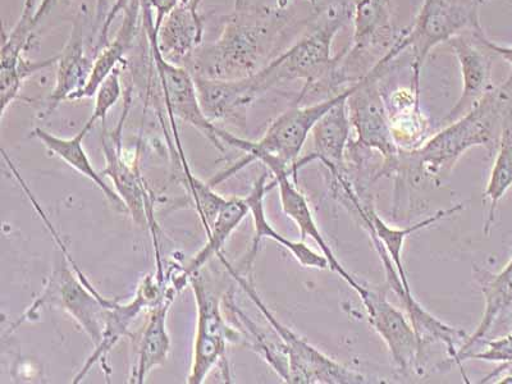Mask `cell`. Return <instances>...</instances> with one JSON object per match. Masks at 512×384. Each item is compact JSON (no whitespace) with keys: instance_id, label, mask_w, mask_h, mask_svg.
<instances>
[{"instance_id":"cell-14","label":"cell","mask_w":512,"mask_h":384,"mask_svg":"<svg viewBox=\"0 0 512 384\" xmlns=\"http://www.w3.org/2000/svg\"><path fill=\"white\" fill-rule=\"evenodd\" d=\"M368 230L370 240L373 242L374 249H376L379 258L383 264L384 273H386V280L388 287L391 291L395 292L399 297L401 304L405 306L406 315L410 319L411 324L418 335L420 344L424 347L427 344H442L446 346L447 354L450 355L452 363L456 359L457 352L463 346L468 335L463 329L448 326L442 320L434 317L433 314L425 310L422 305L415 300L413 294H408L405 290L404 282H402L400 273L397 271L395 264H393L391 256L388 255L386 249L383 248L381 240L378 239L376 233L370 228Z\"/></svg>"},{"instance_id":"cell-13","label":"cell","mask_w":512,"mask_h":384,"mask_svg":"<svg viewBox=\"0 0 512 384\" xmlns=\"http://www.w3.org/2000/svg\"><path fill=\"white\" fill-rule=\"evenodd\" d=\"M143 25L149 45L157 48L164 61L175 66L189 67L196 50L203 45V17L186 0H182L171 13H168L157 32L154 29V15L150 9L144 11Z\"/></svg>"},{"instance_id":"cell-23","label":"cell","mask_w":512,"mask_h":384,"mask_svg":"<svg viewBox=\"0 0 512 384\" xmlns=\"http://www.w3.org/2000/svg\"><path fill=\"white\" fill-rule=\"evenodd\" d=\"M478 278L484 296V312L473 335L466 338L457 352L454 364L459 367L461 358L484 340L498 318L512 308V255L502 271L495 274L479 271Z\"/></svg>"},{"instance_id":"cell-6","label":"cell","mask_w":512,"mask_h":384,"mask_svg":"<svg viewBox=\"0 0 512 384\" xmlns=\"http://www.w3.org/2000/svg\"><path fill=\"white\" fill-rule=\"evenodd\" d=\"M354 84H351L350 88L342 90L341 93L333 95L332 98L324 100V102L305 105V107H301L300 104L292 105L291 108H288L286 112H283L271 123L262 139L258 141L245 140L239 137L235 148L244 152L246 157L240 160L237 166L231 168L227 175H233L240 168L255 162V160L263 163L267 168L272 164H281V166L290 169L292 173V168L299 160L306 140L312 135L314 126L333 105L350 95Z\"/></svg>"},{"instance_id":"cell-32","label":"cell","mask_w":512,"mask_h":384,"mask_svg":"<svg viewBox=\"0 0 512 384\" xmlns=\"http://www.w3.org/2000/svg\"><path fill=\"white\" fill-rule=\"evenodd\" d=\"M150 8H152L154 16L155 32L159 29L164 18L175 9L182 0H148Z\"/></svg>"},{"instance_id":"cell-17","label":"cell","mask_w":512,"mask_h":384,"mask_svg":"<svg viewBox=\"0 0 512 384\" xmlns=\"http://www.w3.org/2000/svg\"><path fill=\"white\" fill-rule=\"evenodd\" d=\"M268 169L272 172L274 180H276L278 191H280L283 212L299 227L301 241H305L306 237H310V239L319 246L322 254L326 256L329 268L337 273L359 297L363 296L365 291H367V285L356 280V278L345 269L340 260L337 259L335 253H333L331 246L328 245V242L324 239L322 232L319 230L317 222H315L308 200H306L303 192L297 189V182L294 180V177H292L290 169L280 166V164H272Z\"/></svg>"},{"instance_id":"cell-26","label":"cell","mask_w":512,"mask_h":384,"mask_svg":"<svg viewBox=\"0 0 512 384\" xmlns=\"http://www.w3.org/2000/svg\"><path fill=\"white\" fill-rule=\"evenodd\" d=\"M249 214L250 208L245 198H231L224 201L217 217L210 224L207 233V244L186 265L184 276L190 278L192 274L198 273L213 256L221 254L224 244L230 239L233 231L239 228L241 222Z\"/></svg>"},{"instance_id":"cell-4","label":"cell","mask_w":512,"mask_h":384,"mask_svg":"<svg viewBox=\"0 0 512 384\" xmlns=\"http://www.w3.org/2000/svg\"><path fill=\"white\" fill-rule=\"evenodd\" d=\"M512 3V0H507ZM484 0H423L414 24L397 36L379 63L386 67L406 49L413 50L411 89L420 96L425 59L437 45L480 27L479 8Z\"/></svg>"},{"instance_id":"cell-36","label":"cell","mask_w":512,"mask_h":384,"mask_svg":"<svg viewBox=\"0 0 512 384\" xmlns=\"http://www.w3.org/2000/svg\"><path fill=\"white\" fill-rule=\"evenodd\" d=\"M309 2L314 4V6H315V4H317V0H309Z\"/></svg>"},{"instance_id":"cell-24","label":"cell","mask_w":512,"mask_h":384,"mask_svg":"<svg viewBox=\"0 0 512 384\" xmlns=\"http://www.w3.org/2000/svg\"><path fill=\"white\" fill-rule=\"evenodd\" d=\"M91 128L93 127L85 123L79 134L71 137V139H64V137L50 134V132L43 130V128L36 127L35 130L32 131V136L39 139L50 153L57 155V157L61 158L63 162H66L68 166L76 169L82 176L88 177L90 181H93L94 184L103 191L105 198H107L114 208L121 210V212H127L126 205L123 204L116 190L112 189V187L104 181L102 173L95 171L93 163L90 162L88 154L85 152L84 140L85 137L88 136Z\"/></svg>"},{"instance_id":"cell-7","label":"cell","mask_w":512,"mask_h":384,"mask_svg":"<svg viewBox=\"0 0 512 384\" xmlns=\"http://www.w3.org/2000/svg\"><path fill=\"white\" fill-rule=\"evenodd\" d=\"M224 267L231 273L242 290L248 294L251 301L271 324L273 331L277 333L285 349L288 363L287 383L292 384H361L367 382V379L355 370L345 367L338 363L335 359L329 358L317 347L310 345L305 338L300 337L292 331L291 328L285 326L276 318L268 306L260 299L258 292L255 291L251 281L241 277L235 271L230 263L224 258L223 253L218 255Z\"/></svg>"},{"instance_id":"cell-11","label":"cell","mask_w":512,"mask_h":384,"mask_svg":"<svg viewBox=\"0 0 512 384\" xmlns=\"http://www.w3.org/2000/svg\"><path fill=\"white\" fill-rule=\"evenodd\" d=\"M123 98H125L123 99L125 105H123L121 120L118 121L116 130L111 134L104 130L102 144L107 164H105L102 175L111 178L114 190L126 205L127 212L131 214L132 219L139 226L150 228L155 235L157 224H155L152 203H150L148 192H146L143 178L137 169L123 157L122 128L132 104L131 88L125 91Z\"/></svg>"},{"instance_id":"cell-16","label":"cell","mask_w":512,"mask_h":384,"mask_svg":"<svg viewBox=\"0 0 512 384\" xmlns=\"http://www.w3.org/2000/svg\"><path fill=\"white\" fill-rule=\"evenodd\" d=\"M85 24L84 15L79 13L73 20L70 38L58 54L56 86L48 98L45 116H50L62 102L73 100L88 84L95 54L93 41L86 36Z\"/></svg>"},{"instance_id":"cell-29","label":"cell","mask_w":512,"mask_h":384,"mask_svg":"<svg viewBox=\"0 0 512 384\" xmlns=\"http://www.w3.org/2000/svg\"><path fill=\"white\" fill-rule=\"evenodd\" d=\"M123 66L117 67L111 75L107 77L99 86V89L95 93V107L93 114L89 118L88 125L91 127L95 126L96 122L102 121L105 123L109 111L118 103V100L122 98V76Z\"/></svg>"},{"instance_id":"cell-2","label":"cell","mask_w":512,"mask_h":384,"mask_svg":"<svg viewBox=\"0 0 512 384\" xmlns=\"http://www.w3.org/2000/svg\"><path fill=\"white\" fill-rule=\"evenodd\" d=\"M346 18V11L335 13L323 21L312 34L306 35L285 53L272 59L262 70L246 77L254 98H259L282 82L304 80V89L295 102L300 104L306 94L318 89L320 85L336 89L337 86L345 84L340 76L344 50L335 57L331 56V52L333 39L344 27Z\"/></svg>"},{"instance_id":"cell-18","label":"cell","mask_w":512,"mask_h":384,"mask_svg":"<svg viewBox=\"0 0 512 384\" xmlns=\"http://www.w3.org/2000/svg\"><path fill=\"white\" fill-rule=\"evenodd\" d=\"M164 295H166V291L163 290L162 283L158 281L157 276H146L145 280L141 282L134 300L127 304L116 303L112 308H109L107 317H105L102 340L95 346V350L91 352L84 367L73 378L72 383H80L82 379L88 376L90 369L95 364L99 363L105 368L104 361L107 360L109 352L120 342L121 338L128 335L135 319L145 309H152L155 305H158L164 299Z\"/></svg>"},{"instance_id":"cell-25","label":"cell","mask_w":512,"mask_h":384,"mask_svg":"<svg viewBox=\"0 0 512 384\" xmlns=\"http://www.w3.org/2000/svg\"><path fill=\"white\" fill-rule=\"evenodd\" d=\"M393 139L401 152H413L429 139V123L420 108V96L413 89L400 91L387 107Z\"/></svg>"},{"instance_id":"cell-8","label":"cell","mask_w":512,"mask_h":384,"mask_svg":"<svg viewBox=\"0 0 512 384\" xmlns=\"http://www.w3.org/2000/svg\"><path fill=\"white\" fill-rule=\"evenodd\" d=\"M383 70L384 67L376 63L355 82L347 98V111L356 134L352 144L356 148L376 150L387 164H397L401 150L393 139L390 114L378 85Z\"/></svg>"},{"instance_id":"cell-3","label":"cell","mask_w":512,"mask_h":384,"mask_svg":"<svg viewBox=\"0 0 512 384\" xmlns=\"http://www.w3.org/2000/svg\"><path fill=\"white\" fill-rule=\"evenodd\" d=\"M512 91L491 89L482 100L459 120L448 123L437 134L429 137L419 149L401 152L415 160L428 176L441 177L450 173L457 160L477 146H491L497 140L498 126L502 125ZM500 136V135H498Z\"/></svg>"},{"instance_id":"cell-22","label":"cell","mask_w":512,"mask_h":384,"mask_svg":"<svg viewBox=\"0 0 512 384\" xmlns=\"http://www.w3.org/2000/svg\"><path fill=\"white\" fill-rule=\"evenodd\" d=\"M176 294L177 286L167 288L164 299L152 308L143 336H141L135 368L132 369L128 382L144 383L153 369L166 363L169 351H171L167 317Z\"/></svg>"},{"instance_id":"cell-5","label":"cell","mask_w":512,"mask_h":384,"mask_svg":"<svg viewBox=\"0 0 512 384\" xmlns=\"http://www.w3.org/2000/svg\"><path fill=\"white\" fill-rule=\"evenodd\" d=\"M39 214L50 228L54 239L61 246L63 259L53 269L41 295L30 306L24 317L18 320L16 326L27 322V320L31 322V320L38 318L40 310L45 306H56V308L70 314L96 346L102 340L108 309L112 308L116 301L105 299L91 283L82 281L75 268H72L71 271L68 267L70 265V254H68L62 242L59 241L52 224L49 223L47 217H44L43 210L40 209Z\"/></svg>"},{"instance_id":"cell-1","label":"cell","mask_w":512,"mask_h":384,"mask_svg":"<svg viewBox=\"0 0 512 384\" xmlns=\"http://www.w3.org/2000/svg\"><path fill=\"white\" fill-rule=\"evenodd\" d=\"M290 21L282 7L248 6L244 3L226 17L221 34L200 45L189 70L194 77L241 80L255 75L271 61Z\"/></svg>"},{"instance_id":"cell-34","label":"cell","mask_w":512,"mask_h":384,"mask_svg":"<svg viewBox=\"0 0 512 384\" xmlns=\"http://www.w3.org/2000/svg\"><path fill=\"white\" fill-rule=\"evenodd\" d=\"M59 2H61V0H41L39 6L35 9L32 24H34L35 27L38 26L40 22L44 20V17L47 16Z\"/></svg>"},{"instance_id":"cell-27","label":"cell","mask_w":512,"mask_h":384,"mask_svg":"<svg viewBox=\"0 0 512 384\" xmlns=\"http://www.w3.org/2000/svg\"><path fill=\"white\" fill-rule=\"evenodd\" d=\"M512 187V107H507L504 120H502L500 139H498V152L489 175L484 198L489 208L484 233L489 235L495 223L497 205Z\"/></svg>"},{"instance_id":"cell-28","label":"cell","mask_w":512,"mask_h":384,"mask_svg":"<svg viewBox=\"0 0 512 384\" xmlns=\"http://www.w3.org/2000/svg\"><path fill=\"white\" fill-rule=\"evenodd\" d=\"M58 56L31 61L26 54L17 57L0 58V118L6 116L7 109L15 102L25 81L36 73L57 66Z\"/></svg>"},{"instance_id":"cell-19","label":"cell","mask_w":512,"mask_h":384,"mask_svg":"<svg viewBox=\"0 0 512 384\" xmlns=\"http://www.w3.org/2000/svg\"><path fill=\"white\" fill-rule=\"evenodd\" d=\"M347 98L349 95L333 105L314 126L313 153L297 160L295 167L292 168V177L296 182L299 169L313 160H320L332 176L344 173L345 154L351 143L352 131L349 111H347Z\"/></svg>"},{"instance_id":"cell-30","label":"cell","mask_w":512,"mask_h":384,"mask_svg":"<svg viewBox=\"0 0 512 384\" xmlns=\"http://www.w3.org/2000/svg\"><path fill=\"white\" fill-rule=\"evenodd\" d=\"M468 360H482L488 361V363H501L502 367H510L512 365V332L510 335L496 338L486 342V347L482 351L469 352L463 356L460 364L463 368V364Z\"/></svg>"},{"instance_id":"cell-10","label":"cell","mask_w":512,"mask_h":384,"mask_svg":"<svg viewBox=\"0 0 512 384\" xmlns=\"http://www.w3.org/2000/svg\"><path fill=\"white\" fill-rule=\"evenodd\" d=\"M198 306V331L187 383L201 384L216 367L227 369V344L239 340L223 318L221 301L209 291L199 272L189 278ZM228 370V369H227Z\"/></svg>"},{"instance_id":"cell-20","label":"cell","mask_w":512,"mask_h":384,"mask_svg":"<svg viewBox=\"0 0 512 384\" xmlns=\"http://www.w3.org/2000/svg\"><path fill=\"white\" fill-rule=\"evenodd\" d=\"M352 18V47L345 49L342 62L359 59L373 49H391L397 38L392 25V0H358Z\"/></svg>"},{"instance_id":"cell-33","label":"cell","mask_w":512,"mask_h":384,"mask_svg":"<svg viewBox=\"0 0 512 384\" xmlns=\"http://www.w3.org/2000/svg\"><path fill=\"white\" fill-rule=\"evenodd\" d=\"M483 41L484 44L487 45V48L491 50L492 53H495L497 54V56H500L502 59H505L507 63L511 64L512 68V47H502V45L495 44L493 43V41L488 40L486 38V35H483ZM504 88L512 91V70L509 79H507V81L504 84Z\"/></svg>"},{"instance_id":"cell-12","label":"cell","mask_w":512,"mask_h":384,"mask_svg":"<svg viewBox=\"0 0 512 384\" xmlns=\"http://www.w3.org/2000/svg\"><path fill=\"white\" fill-rule=\"evenodd\" d=\"M369 323L390 351L391 359L401 372L418 370L423 346L406 315L388 301L384 291L370 288L360 297Z\"/></svg>"},{"instance_id":"cell-21","label":"cell","mask_w":512,"mask_h":384,"mask_svg":"<svg viewBox=\"0 0 512 384\" xmlns=\"http://www.w3.org/2000/svg\"><path fill=\"white\" fill-rule=\"evenodd\" d=\"M269 189H272V186L267 185V173H263V175L259 177V180L255 182L253 190H251L250 194L245 198L246 203L249 205L250 216L253 218L254 223V239L248 258L249 268L253 265L260 242L264 239L277 242L282 248L290 251L297 262L305 268H329L326 256L317 253V251L306 245L305 241L287 239V237L281 235L280 232L274 230L272 224L268 221L264 208L265 192Z\"/></svg>"},{"instance_id":"cell-31","label":"cell","mask_w":512,"mask_h":384,"mask_svg":"<svg viewBox=\"0 0 512 384\" xmlns=\"http://www.w3.org/2000/svg\"><path fill=\"white\" fill-rule=\"evenodd\" d=\"M128 3H130V0H116L113 7L107 12V16H105L103 24L100 26L98 36H96L94 44L95 57L109 43V29H111L113 21L116 20L118 15L121 12H125Z\"/></svg>"},{"instance_id":"cell-35","label":"cell","mask_w":512,"mask_h":384,"mask_svg":"<svg viewBox=\"0 0 512 384\" xmlns=\"http://www.w3.org/2000/svg\"><path fill=\"white\" fill-rule=\"evenodd\" d=\"M186 2L189 3L192 8L196 9V11H199L200 4L203 0H186ZM244 3V0H235V7H241Z\"/></svg>"},{"instance_id":"cell-9","label":"cell","mask_w":512,"mask_h":384,"mask_svg":"<svg viewBox=\"0 0 512 384\" xmlns=\"http://www.w3.org/2000/svg\"><path fill=\"white\" fill-rule=\"evenodd\" d=\"M150 57L157 76L160 90H162L164 107L167 109L169 121H184L187 125L195 127L218 150L224 152L231 145L233 136L230 132L222 130L210 121L201 108L198 89L192 73L185 67L164 61L157 48L149 45Z\"/></svg>"},{"instance_id":"cell-15","label":"cell","mask_w":512,"mask_h":384,"mask_svg":"<svg viewBox=\"0 0 512 384\" xmlns=\"http://www.w3.org/2000/svg\"><path fill=\"white\" fill-rule=\"evenodd\" d=\"M482 26L472 31L463 32L448 41L454 50L463 76V91L454 108L448 112L445 122L459 120L470 109L475 107L483 96L493 89L491 84V57L488 56L487 45L483 41Z\"/></svg>"}]
</instances>
